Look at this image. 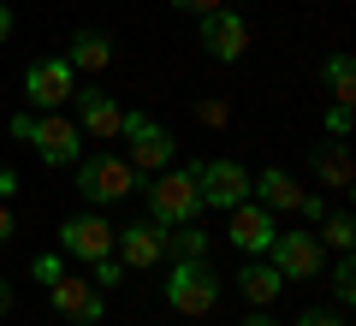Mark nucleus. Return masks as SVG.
I'll use <instances>...</instances> for the list:
<instances>
[{
  "mask_svg": "<svg viewBox=\"0 0 356 326\" xmlns=\"http://www.w3.org/2000/svg\"><path fill=\"white\" fill-rule=\"evenodd\" d=\"M208 250H214V238H208L196 220L166 226V255H172V261H208Z\"/></svg>",
  "mask_w": 356,
  "mask_h": 326,
  "instance_id": "obj_19",
  "label": "nucleus"
},
{
  "mask_svg": "<svg viewBox=\"0 0 356 326\" xmlns=\"http://www.w3.org/2000/svg\"><path fill=\"white\" fill-rule=\"evenodd\" d=\"M89 267H95V291H107V285L125 279V261H119V255H102V261H89Z\"/></svg>",
  "mask_w": 356,
  "mask_h": 326,
  "instance_id": "obj_23",
  "label": "nucleus"
},
{
  "mask_svg": "<svg viewBox=\"0 0 356 326\" xmlns=\"http://www.w3.org/2000/svg\"><path fill=\"white\" fill-rule=\"evenodd\" d=\"M48 297H54V309L65 314L72 326H95L107 314V302H102V291H95V279H83V273H60L48 285Z\"/></svg>",
  "mask_w": 356,
  "mask_h": 326,
  "instance_id": "obj_8",
  "label": "nucleus"
},
{
  "mask_svg": "<svg viewBox=\"0 0 356 326\" xmlns=\"http://www.w3.org/2000/svg\"><path fill=\"white\" fill-rule=\"evenodd\" d=\"M30 125H36V113H18V119H13V137L30 142Z\"/></svg>",
  "mask_w": 356,
  "mask_h": 326,
  "instance_id": "obj_30",
  "label": "nucleus"
},
{
  "mask_svg": "<svg viewBox=\"0 0 356 326\" xmlns=\"http://www.w3.org/2000/svg\"><path fill=\"white\" fill-rule=\"evenodd\" d=\"M327 89H332V101L350 107V95H356V65H350V54H332V60H327Z\"/></svg>",
  "mask_w": 356,
  "mask_h": 326,
  "instance_id": "obj_21",
  "label": "nucleus"
},
{
  "mask_svg": "<svg viewBox=\"0 0 356 326\" xmlns=\"http://www.w3.org/2000/svg\"><path fill=\"white\" fill-rule=\"evenodd\" d=\"M13 309V285H6V279H0V314Z\"/></svg>",
  "mask_w": 356,
  "mask_h": 326,
  "instance_id": "obj_33",
  "label": "nucleus"
},
{
  "mask_svg": "<svg viewBox=\"0 0 356 326\" xmlns=\"http://www.w3.org/2000/svg\"><path fill=\"white\" fill-rule=\"evenodd\" d=\"M77 190H83L95 208H107V202H125L131 190H143V172L131 161H119V154H77Z\"/></svg>",
  "mask_w": 356,
  "mask_h": 326,
  "instance_id": "obj_2",
  "label": "nucleus"
},
{
  "mask_svg": "<svg viewBox=\"0 0 356 326\" xmlns=\"http://www.w3.org/2000/svg\"><path fill=\"white\" fill-rule=\"evenodd\" d=\"M119 137L131 142V166L137 172H166L178 161V137L149 113H119Z\"/></svg>",
  "mask_w": 356,
  "mask_h": 326,
  "instance_id": "obj_4",
  "label": "nucleus"
},
{
  "mask_svg": "<svg viewBox=\"0 0 356 326\" xmlns=\"http://www.w3.org/2000/svg\"><path fill=\"white\" fill-rule=\"evenodd\" d=\"M13 231H18V220H13V208H6V202H0V250H6V243H13Z\"/></svg>",
  "mask_w": 356,
  "mask_h": 326,
  "instance_id": "obj_29",
  "label": "nucleus"
},
{
  "mask_svg": "<svg viewBox=\"0 0 356 326\" xmlns=\"http://www.w3.org/2000/svg\"><path fill=\"white\" fill-rule=\"evenodd\" d=\"M13 190H18V172H13V166H0V202L13 196Z\"/></svg>",
  "mask_w": 356,
  "mask_h": 326,
  "instance_id": "obj_31",
  "label": "nucleus"
},
{
  "mask_svg": "<svg viewBox=\"0 0 356 326\" xmlns=\"http://www.w3.org/2000/svg\"><path fill=\"white\" fill-rule=\"evenodd\" d=\"M113 255L125 267H154L166 261V226H154V220H131L125 231H113Z\"/></svg>",
  "mask_w": 356,
  "mask_h": 326,
  "instance_id": "obj_13",
  "label": "nucleus"
},
{
  "mask_svg": "<svg viewBox=\"0 0 356 326\" xmlns=\"http://www.w3.org/2000/svg\"><path fill=\"white\" fill-rule=\"evenodd\" d=\"M65 60H72V72H102V65H113V36L107 30H77Z\"/></svg>",
  "mask_w": 356,
  "mask_h": 326,
  "instance_id": "obj_16",
  "label": "nucleus"
},
{
  "mask_svg": "<svg viewBox=\"0 0 356 326\" xmlns=\"http://www.w3.org/2000/svg\"><path fill=\"white\" fill-rule=\"evenodd\" d=\"M332 297L339 302H350L356 297V261H350V250L339 255V267H332Z\"/></svg>",
  "mask_w": 356,
  "mask_h": 326,
  "instance_id": "obj_22",
  "label": "nucleus"
},
{
  "mask_svg": "<svg viewBox=\"0 0 356 326\" xmlns=\"http://www.w3.org/2000/svg\"><path fill=\"white\" fill-rule=\"evenodd\" d=\"M350 125H356V113L344 107V101H332L327 107V137H350Z\"/></svg>",
  "mask_w": 356,
  "mask_h": 326,
  "instance_id": "obj_24",
  "label": "nucleus"
},
{
  "mask_svg": "<svg viewBox=\"0 0 356 326\" xmlns=\"http://www.w3.org/2000/svg\"><path fill=\"white\" fill-rule=\"evenodd\" d=\"M6 36H13V6L0 0V48H6Z\"/></svg>",
  "mask_w": 356,
  "mask_h": 326,
  "instance_id": "obj_32",
  "label": "nucleus"
},
{
  "mask_svg": "<svg viewBox=\"0 0 356 326\" xmlns=\"http://www.w3.org/2000/svg\"><path fill=\"white\" fill-rule=\"evenodd\" d=\"M297 213H303L309 226H321V220H327V208H321V196H303V202H297Z\"/></svg>",
  "mask_w": 356,
  "mask_h": 326,
  "instance_id": "obj_27",
  "label": "nucleus"
},
{
  "mask_svg": "<svg viewBox=\"0 0 356 326\" xmlns=\"http://www.w3.org/2000/svg\"><path fill=\"white\" fill-rule=\"evenodd\" d=\"M297 326H344V314L339 309H303V314H297Z\"/></svg>",
  "mask_w": 356,
  "mask_h": 326,
  "instance_id": "obj_26",
  "label": "nucleus"
},
{
  "mask_svg": "<svg viewBox=\"0 0 356 326\" xmlns=\"http://www.w3.org/2000/svg\"><path fill=\"white\" fill-rule=\"evenodd\" d=\"M161 297H166V309H172V314H191V320H196V314H208L220 302V273L208 261H172Z\"/></svg>",
  "mask_w": 356,
  "mask_h": 326,
  "instance_id": "obj_3",
  "label": "nucleus"
},
{
  "mask_svg": "<svg viewBox=\"0 0 356 326\" xmlns=\"http://www.w3.org/2000/svg\"><path fill=\"white\" fill-rule=\"evenodd\" d=\"M143 196H149V220H154V226H184V220H196V213H202L196 161H191V166H166V172H154V184L143 190Z\"/></svg>",
  "mask_w": 356,
  "mask_h": 326,
  "instance_id": "obj_1",
  "label": "nucleus"
},
{
  "mask_svg": "<svg viewBox=\"0 0 356 326\" xmlns=\"http://www.w3.org/2000/svg\"><path fill=\"white\" fill-rule=\"evenodd\" d=\"M30 149H36L42 166H77V154H83V131H77V119L42 113L36 125H30Z\"/></svg>",
  "mask_w": 356,
  "mask_h": 326,
  "instance_id": "obj_6",
  "label": "nucleus"
},
{
  "mask_svg": "<svg viewBox=\"0 0 356 326\" xmlns=\"http://www.w3.org/2000/svg\"><path fill=\"white\" fill-rule=\"evenodd\" d=\"M250 196H261V208H273V213H297V202H303L309 190L297 184L285 166H267L261 178H250Z\"/></svg>",
  "mask_w": 356,
  "mask_h": 326,
  "instance_id": "obj_15",
  "label": "nucleus"
},
{
  "mask_svg": "<svg viewBox=\"0 0 356 326\" xmlns=\"http://www.w3.org/2000/svg\"><path fill=\"white\" fill-rule=\"evenodd\" d=\"M315 172H321V184H327V190H350L356 161H350L344 142H321V149H315Z\"/></svg>",
  "mask_w": 356,
  "mask_h": 326,
  "instance_id": "obj_18",
  "label": "nucleus"
},
{
  "mask_svg": "<svg viewBox=\"0 0 356 326\" xmlns=\"http://www.w3.org/2000/svg\"><path fill=\"white\" fill-rule=\"evenodd\" d=\"M30 273H36L42 285H54V279L65 273V261H60V255H36V261H30Z\"/></svg>",
  "mask_w": 356,
  "mask_h": 326,
  "instance_id": "obj_25",
  "label": "nucleus"
},
{
  "mask_svg": "<svg viewBox=\"0 0 356 326\" xmlns=\"http://www.w3.org/2000/svg\"><path fill=\"white\" fill-rule=\"evenodd\" d=\"M172 6H178V13H196V18H202V13H220L226 0H172Z\"/></svg>",
  "mask_w": 356,
  "mask_h": 326,
  "instance_id": "obj_28",
  "label": "nucleus"
},
{
  "mask_svg": "<svg viewBox=\"0 0 356 326\" xmlns=\"http://www.w3.org/2000/svg\"><path fill=\"white\" fill-rule=\"evenodd\" d=\"M315 238H321V250H339L344 255V250H356V220H350V213H327Z\"/></svg>",
  "mask_w": 356,
  "mask_h": 326,
  "instance_id": "obj_20",
  "label": "nucleus"
},
{
  "mask_svg": "<svg viewBox=\"0 0 356 326\" xmlns=\"http://www.w3.org/2000/svg\"><path fill=\"white\" fill-rule=\"evenodd\" d=\"M60 250L77 255V261H102V255H113V226L102 213H72L60 226Z\"/></svg>",
  "mask_w": 356,
  "mask_h": 326,
  "instance_id": "obj_11",
  "label": "nucleus"
},
{
  "mask_svg": "<svg viewBox=\"0 0 356 326\" xmlns=\"http://www.w3.org/2000/svg\"><path fill=\"white\" fill-rule=\"evenodd\" d=\"M24 95L36 101V107H65V101L77 95V72H72V60H36L24 72Z\"/></svg>",
  "mask_w": 356,
  "mask_h": 326,
  "instance_id": "obj_10",
  "label": "nucleus"
},
{
  "mask_svg": "<svg viewBox=\"0 0 356 326\" xmlns=\"http://www.w3.org/2000/svg\"><path fill=\"white\" fill-rule=\"evenodd\" d=\"M267 255H273V267H280L285 285H303V279H321V238L315 231H280V238L267 243Z\"/></svg>",
  "mask_w": 356,
  "mask_h": 326,
  "instance_id": "obj_5",
  "label": "nucleus"
},
{
  "mask_svg": "<svg viewBox=\"0 0 356 326\" xmlns=\"http://www.w3.org/2000/svg\"><path fill=\"white\" fill-rule=\"evenodd\" d=\"M72 101H77V119H83L77 131H89L95 142L119 137V113H125V107H119V101L107 95V89H83V95H72Z\"/></svg>",
  "mask_w": 356,
  "mask_h": 326,
  "instance_id": "obj_14",
  "label": "nucleus"
},
{
  "mask_svg": "<svg viewBox=\"0 0 356 326\" xmlns=\"http://www.w3.org/2000/svg\"><path fill=\"white\" fill-rule=\"evenodd\" d=\"M273 238H280L273 208H261V202H238V208H226V243H238L243 255H267Z\"/></svg>",
  "mask_w": 356,
  "mask_h": 326,
  "instance_id": "obj_9",
  "label": "nucleus"
},
{
  "mask_svg": "<svg viewBox=\"0 0 356 326\" xmlns=\"http://www.w3.org/2000/svg\"><path fill=\"white\" fill-rule=\"evenodd\" d=\"M202 48L214 54V60H243L250 54V24H243V13H232V6H220V13H202Z\"/></svg>",
  "mask_w": 356,
  "mask_h": 326,
  "instance_id": "obj_12",
  "label": "nucleus"
},
{
  "mask_svg": "<svg viewBox=\"0 0 356 326\" xmlns=\"http://www.w3.org/2000/svg\"><path fill=\"white\" fill-rule=\"evenodd\" d=\"M196 190H202V208H238L250 202V172L238 161H196Z\"/></svg>",
  "mask_w": 356,
  "mask_h": 326,
  "instance_id": "obj_7",
  "label": "nucleus"
},
{
  "mask_svg": "<svg viewBox=\"0 0 356 326\" xmlns=\"http://www.w3.org/2000/svg\"><path fill=\"white\" fill-rule=\"evenodd\" d=\"M243 326H273V314H250V320H243Z\"/></svg>",
  "mask_w": 356,
  "mask_h": 326,
  "instance_id": "obj_34",
  "label": "nucleus"
},
{
  "mask_svg": "<svg viewBox=\"0 0 356 326\" xmlns=\"http://www.w3.org/2000/svg\"><path fill=\"white\" fill-rule=\"evenodd\" d=\"M238 291L255 302V309H267V302L285 291V279H280V267H273V261H250V267L238 273Z\"/></svg>",
  "mask_w": 356,
  "mask_h": 326,
  "instance_id": "obj_17",
  "label": "nucleus"
}]
</instances>
